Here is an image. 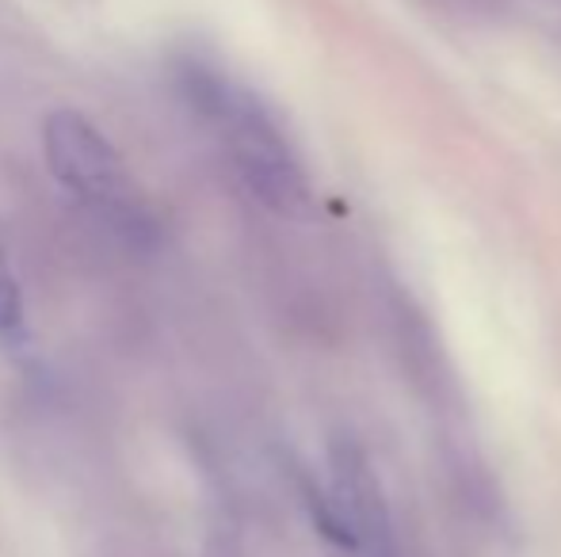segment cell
<instances>
[{"instance_id": "obj_3", "label": "cell", "mask_w": 561, "mask_h": 557, "mask_svg": "<svg viewBox=\"0 0 561 557\" xmlns=\"http://www.w3.org/2000/svg\"><path fill=\"white\" fill-rule=\"evenodd\" d=\"M333 497L336 508L344 515L347 531H352L355 554L363 557H398V535H393L390 504L382 497V485H378L370 459L355 439L340 436L333 439Z\"/></svg>"}, {"instance_id": "obj_2", "label": "cell", "mask_w": 561, "mask_h": 557, "mask_svg": "<svg viewBox=\"0 0 561 557\" xmlns=\"http://www.w3.org/2000/svg\"><path fill=\"white\" fill-rule=\"evenodd\" d=\"M43 153L50 176L66 187L73 199L118 225H134L141 214L138 187L126 172L123 156L112 141L96 130V123L81 112H50L43 123Z\"/></svg>"}, {"instance_id": "obj_1", "label": "cell", "mask_w": 561, "mask_h": 557, "mask_svg": "<svg viewBox=\"0 0 561 557\" xmlns=\"http://www.w3.org/2000/svg\"><path fill=\"white\" fill-rule=\"evenodd\" d=\"M176 89L184 104L222 146L226 161L241 176V184L264 207L279 214H298L310 202V179L298 161L290 138L275 123L256 92L237 84L210 61L184 58L176 66Z\"/></svg>"}, {"instance_id": "obj_5", "label": "cell", "mask_w": 561, "mask_h": 557, "mask_svg": "<svg viewBox=\"0 0 561 557\" xmlns=\"http://www.w3.org/2000/svg\"><path fill=\"white\" fill-rule=\"evenodd\" d=\"M458 4H466V8H478V4H489V0H458Z\"/></svg>"}, {"instance_id": "obj_4", "label": "cell", "mask_w": 561, "mask_h": 557, "mask_svg": "<svg viewBox=\"0 0 561 557\" xmlns=\"http://www.w3.org/2000/svg\"><path fill=\"white\" fill-rule=\"evenodd\" d=\"M27 340V317H23V294H20V279L12 271L4 245H0V344L8 348H20Z\"/></svg>"}]
</instances>
